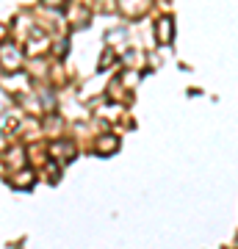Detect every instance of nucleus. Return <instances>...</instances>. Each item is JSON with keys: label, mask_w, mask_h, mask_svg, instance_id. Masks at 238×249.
Segmentation results:
<instances>
[{"label": "nucleus", "mask_w": 238, "mask_h": 249, "mask_svg": "<svg viewBox=\"0 0 238 249\" xmlns=\"http://www.w3.org/2000/svg\"><path fill=\"white\" fill-rule=\"evenodd\" d=\"M114 61V50H106L103 58H100V70H108V64Z\"/></svg>", "instance_id": "9"}, {"label": "nucleus", "mask_w": 238, "mask_h": 249, "mask_svg": "<svg viewBox=\"0 0 238 249\" xmlns=\"http://www.w3.org/2000/svg\"><path fill=\"white\" fill-rule=\"evenodd\" d=\"M116 150H119V136H114V133H103L97 142H94V152L103 155V158H106V155H114Z\"/></svg>", "instance_id": "3"}, {"label": "nucleus", "mask_w": 238, "mask_h": 249, "mask_svg": "<svg viewBox=\"0 0 238 249\" xmlns=\"http://www.w3.org/2000/svg\"><path fill=\"white\" fill-rule=\"evenodd\" d=\"M11 186H14V188H31V186H34V172H31V169L17 172L14 180H11Z\"/></svg>", "instance_id": "7"}, {"label": "nucleus", "mask_w": 238, "mask_h": 249, "mask_svg": "<svg viewBox=\"0 0 238 249\" xmlns=\"http://www.w3.org/2000/svg\"><path fill=\"white\" fill-rule=\"evenodd\" d=\"M89 17H92V14H89L86 6H78V3H75V6L70 9V19H72V25H75V28H86L89 25Z\"/></svg>", "instance_id": "6"}, {"label": "nucleus", "mask_w": 238, "mask_h": 249, "mask_svg": "<svg viewBox=\"0 0 238 249\" xmlns=\"http://www.w3.org/2000/svg\"><path fill=\"white\" fill-rule=\"evenodd\" d=\"M155 36H158L161 45H169L175 39V25H172V17H161L155 22Z\"/></svg>", "instance_id": "5"}, {"label": "nucleus", "mask_w": 238, "mask_h": 249, "mask_svg": "<svg viewBox=\"0 0 238 249\" xmlns=\"http://www.w3.org/2000/svg\"><path fill=\"white\" fill-rule=\"evenodd\" d=\"M116 3H119V11L125 17H141L152 6V0H116Z\"/></svg>", "instance_id": "2"}, {"label": "nucleus", "mask_w": 238, "mask_h": 249, "mask_svg": "<svg viewBox=\"0 0 238 249\" xmlns=\"http://www.w3.org/2000/svg\"><path fill=\"white\" fill-rule=\"evenodd\" d=\"M55 55H58V58L67 55V42H58V45H55Z\"/></svg>", "instance_id": "13"}, {"label": "nucleus", "mask_w": 238, "mask_h": 249, "mask_svg": "<svg viewBox=\"0 0 238 249\" xmlns=\"http://www.w3.org/2000/svg\"><path fill=\"white\" fill-rule=\"evenodd\" d=\"M50 155H53V158H58L61 163H67V160L75 158V144L67 142V139H58V142L50 144Z\"/></svg>", "instance_id": "4"}, {"label": "nucleus", "mask_w": 238, "mask_h": 249, "mask_svg": "<svg viewBox=\"0 0 238 249\" xmlns=\"http://www.w3.org/2000/svg\"><path fill=\"white\" fill-rule=\"evenodd\" d=\"M9 106H11V97L6 94V91H0V114H3V111H6Z\"/></svg>", "instance_id": "12"}, {"label": "nucleus", "mask_w": 238, "mask_h": 249, "mask_svg": "<svg viewBox=\"0 0 238 249\" xmlns=\"http://www.w3.org/2000/svg\"><path fill=\"white\" fill-rule=\"evenodd\" d=\"M0 67L6 72L22 70V53H19L17 45H11V42H3V45H0Z\"/></svg>", "instance_id": "1"}, {"label": "nucleus", "mask_w": 238, "mask_h": 249, "mask_svg": "<svg viewBox=\"0 0 238 249\" xmlns=\"http://www.w3.org/2000/svg\"><path fill=\"white\" fill-rule=\"evenodd\" d=\"M44 127H47V130H50V127H53V130H58V127H61V119H58V116H47Z\"/></svg>", "instance_id": "11"}, {"label": "nucleus", "mask_w": 238, "mask_h": 249, "mask_svg": "<svg viewBox=\"0 0 238 249\" xmlns=\"http://www.w3.org/2000/svg\"><path fill=\"white\" fill-rule=\"evenodd\" d=\"M42 106H44V111H50V108L55 106V97L53 94H47V91H42Z\"/></svg>", "instance_id": "10"}, {"label": "nucleus", "mask_w": 238, "mask_h": 249, "mask_svg": "<svg viewBox=\"0 0 238 249\" xmlns=\"http://www.w3.org/2000/svg\"><path fill=\"white\" fill-rule=\"evenodd\" d=\"M0 147H3V133H0Z\"/></svg>", "instance_id": "14"}, {"label": "nucleus", "mask_w": 238, "mask_h": 249, "mask_svg": "<svg viewBox=\"0 0 238 249\" xmlns=\"http://www.w3.org/2000/svg\"><path fill=\"white\" fill-rule=\"evenodd\" d=\"M9 166H22V147H14L9 152Z\"/></svg>", "instance_id": "8"}]
</instances>
